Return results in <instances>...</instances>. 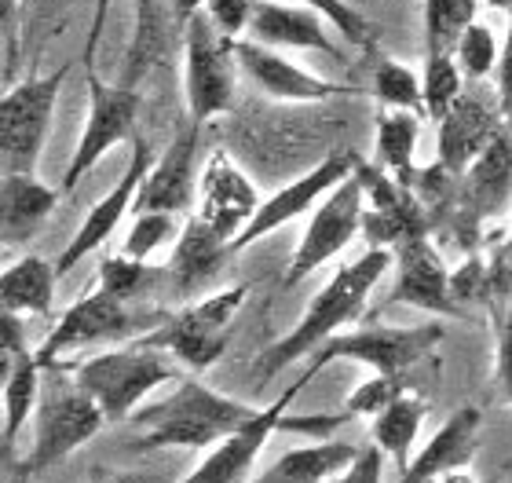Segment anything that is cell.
<instances>
[{
  "mask_svg": "<svg viewBox=\"0 0 512 483\" xmlns=\"http://www.w3.org/2000/svg\"><path fill=\"white\" fill-rule=\"evenodd\" d=\"M235 63L267 99H278V103H322V99L352 92L348 85H337V81H326V77L300 70L297 63L282 59L275 48L256 44L249 37L235 41Z\"/></svg>",
  "mask_w": 512,
  "mask_h": 483,
  "instance_id": "obj_19",
  "label": "cell"
},
{
  "mask_svg": "<svg viewBox=\"0 0 512 483\" xmlns=\"http://www.w3.org/2000/svg\"><path fill=\"white\" fill-rule=\"evenodd\" d=\"M59 191L37 180V172L0 176V249H26L48 224Z\"/></svg>",
  "mask_w": 512,
  "mask_h": 483,
  "instance_id": "obj_24",
  "label": "cell"
},
{
  "mask_svg": "<svg viewBox=\"0 0 512 483\" xmlns=\"http://www.w3.org/2000/svg\"><path fill=\"white\" fill-rule=\"evenodd\" d=\"M359 180H363V238L370 242V249H399L410 238L428 235L425 213H421V202H417L410 187L399 183L395 176H388L377 165H366L359 161L355 165Z\"/></svg>",
  "mask_w": 512,
  "mask_h": 483,
  "instance_id": "obj_13",
  "label": "cell"
},
{
  "mask_svg": "<svg viewBox=\"0 0 512 483\" xmlns=\"http://www.w3.org/2000/svg\"><path fill=\"white\" fill-rule=\"evenodd\" d=\"M0 483H33L26 458H15V447L0 443Z\"/></svg>",
  "mask_w": 512,
  "mask_h": 483,
  "instance_id": "obj_44",
  "label": "cell"
},
{
  "mask_svg": "<svg viewBox=\"0 0 512 483\" xmlns=\"http://www.w3.org/2000/svg\"><path fill=\"white\" fill-rule=\"evenodd\" d=\"M96 483H165L158 473H107L99 476Z\"/></svg>",
  "mask_w": 512,
  "mask_h": 483,
  "instance_id": "obj_46",
  "label": "cell"
},
{
  "mask_svg": "<svg viewBox=\"0 0 512 483\" xmlns=\"http://www.w3.org/2000/svg\"><path fill=\"white\" fill-rule=\"evenodd\" d=\"M425 414H428V403L406 388L403 396L392 399V403L374 418V425H370L374 447L384 458H392L399 473H403L406 465H410V458H414V443H417V436H421Z\"/></svg>",
  "mask_w": 512,
  "mask_h": 483,
  "instance_id": "obj_28",
  "label": "cell"
},
{
  "mask_svg": "<svg viewBox=\"0 0 512 483\" xmlns=\"http://www.w3.org/2000/svg\"><path fill=\"white\" fill-rule=\"evenodd\" d=\"M432 483H472V480L465 476V469H461V473H447V476H439V480H432Z\"/></svg>",
  "mask_w": 512,
  "mask_h": 483,
  "instance_id": "obj_47",
  "label": "cell"
},
{
  "mask_svg": "<svg viewBox=\"0 0 512 483\" xmlns=\"http://www.w3.org/2000/svg\"><path fill=\"white\" fill-rule=\"evenodd\" d=\"M198 132L202 129L187 125L165 147V154L154 158V165H150L143 183H139L132 213H172V216L194 213V194H198V176H194Z\"/></svg>",
  "mask_w": 512,
  "mask_h": 483,
  "instance_id": "obj_18",
  "label": "cell"
},
{
  "mask_svg": "<svg viewBox=\"0 0 512 483\" xmlns=\"http://www.w3.org/2000/svg\"><path fill=\"white\" fill-rule=\"evenodd\" d=\"M139 99L136 88L128 85H107L96 74H88V114L85 129L77 140V151L63 172V194H74L77 183L96 169L103 154H110L121 143L136 140V121H139Z\"/></svg>",
  "mask_w": 512,
  "mask_h": 483,
  "instance_id": "obj_8",
  "label": "cell"
},
{
  "mask_svg": "<svg viewBox=\"0 0 512 483\" xmlns=\"http://www.w3.org/2000/svg\"><path fill=\"white\" fill-rule=\"evenodd\" d=\"M66 370L77 381V388L103 410L107 421H128L154 388L180 381L172 355L158 352L143 341L99 352L92 359L66 366Z\"/></svg>",
  "mask_w": 512,
  "mask_h": 483,
  "instance_id": "obj_3",
  "label": "cell"
},
{
  "mask_svg": "<svg viewBox=\"0 0 512 483\" xmlns=\"http://www.w3.org/2000/svg\"><path fill=\"white\" fill-rule=\"evenodd\" d=\"M154 271H150L147 260H132L125 253H114L99 264V286L96 290L110 293V297H118V301H136L143 293L154 286Z\"/></svg>",
  "mask_w": 512,
  "mask_h": 483,
  "instance_id": "obj_33",
  "label": "cell"
},
{
  "mask_svg": "<svg viewBox=\"0 0 512 483\" xmlns=\"http://www.w3.org/2000/svg\"><path fill=\"white\" fill-rule=\"evenodd\" d=\"M483 4H491V8H505V11H512V0H483Z\"/></svg>",
  "mask_w": 512,
  "mask_h": 483,
  "instance_id": "obj_48",
  "label": "cell"
},
{
  "mask_svg": "<svg viewBox=\"0 0 512 483\" xmlns=\"http://www.w3.org/2000/svg\"><path fill=\"white\" fill-rule=\"evenodd\" d=\"M256 205H260V194H256L246 172L238 169L224 151L209 154L202 176H198L194 216L205 227H213L220 238H227V246H231V238H238V231L253 220Z\"/></svg>",
  "mask_w": 512,
  "mask_h": 483,
  "instance_id": "obj_16",
  "label": "cell"
},
{
  "mask_svg": "<svg viewBox=\"0 0 512 483\" xmlns=\"http://www.w3.org/2000/svg\"><path fill=\"white\" fill-rule=\"evenodd\" d=\"M315 374H319V370L308 366L297 385H289L286 392L271 403V407H260V414L249 421L246 429H238L235 436H227V440H220L216 447H209L205 462L198 465L191 476H183V480H176V483H246L249 469H253V462H256V454L264 451V443L271 440L278 429H286L289 403L297 399V392L308 385Z\"/></svg>",
  "mask_w": 512,
  "mask_h": 483,
  "instance_id": "obj_14",
  "label": "cell"
},
{
  "mask_svg": "<svg viewBox=\"0 0 512 483\" xmlns=\"http://www.w3.org/2000/svg\"><path fill=\"white\" fill-rule=\"evenodd\" d=\"M180 235V216L172 213H136L132 227L125 235L121 253L132 260H150L161 246H169L172 238Z\"/></svg>",
  "mask_w": 512,
  "mask_h": 483,
  "instance_id": "obj_36",
  "label": "cell"
},
{
  "mask_svg": "<svg viewBox=\"0 0 512 483\" xmlns=\"http://www.w3.org/2000/svg\"><path fill=\"white\" fill-rule=\"evenodd\" d=\"M436 125H439L436 165L447 169L450 176H461L472 161L480 158L483 147L498 136V129H505L498 103H487V99L469 96V92H461V96L454 99V107H450L447 114H443V121H436Z\"/></svg>",
  "mask_w": 512,
  "mask_h": 483,
  "instance_id": "obj_20",
  "label": "cell"
},
{
  "mask_svg": "<svg viewBox=\"0 0 512 483\" xmlns=\"http://www.w3.org/2000/svg\"><path fill=\"white\" fill-rule=\"evenodd\" d=\"M480 0H425V55L454 52V44L476 22Z\"/></svg>",
  "mask_w": 512,
  "mask_h": 483,
  "instance_id": "obj_31",
  "label": "cell"
},
{
  "mask_svg": "<svg viewBox=\"0 0 512 483\" xmlns=\"http://www.w3.org/2000/svg\"><path fill=\"white\" fill-rule=\"evenodd\" d=\"M363 180H359V172L352 176H344L337 187H333L326 198H322L315 209H311V224L308 231L300 235L297 249H293V257L286 264V275H282V286H297L311 275V271H319L326 260H333L337 253L348 249L355 235H359V227H363Z\"/></svg>",
  "mask_w": 512,
  "mask_h": 483,
  "instance_id": "obj_10",
  "label": "cell"
},
{
  "mask_svg": "<svg viewBox=\"0 0 512 483\" xmlns=\"http://www.w3.org/2000/svg\"><path fill=\"white\" fill-rule=\"evenodd\" d=\"M355 165H359V154L355 151H333L330 158H322L315 169H308L304 176H297V180L286 183L282 191H275L271 198H264V202L256 205L253 220L238 231V238H231V246L227 249H231V253H242V249H249L253 242L267 238L271 231L286 227L289 220L311 213V209H315V205H319L344 176H352Z\"/></svg>",
  "mask_w": 512,
  "mask_h": 483,
  "instance_id": "obj_12",
  "label": "cell"
},
{
  "mask_svg": "<svg viewBox=\"0 0 512 483\" xmlns=\"http://www.w3.org/2000/svg\"><path fill=\"white\" fill-rule=\"evenodd\" d=\"M26 4H30V0H26Z\"/></svg>",
  "mask_w": 512,
  "mask_h": 483,
  "instance_id": "obj_50",
  "label": "cell"
},
{
  "mask_svg": "<svg viewBox=\"0 0 512 483\" xmlns=\"http://www.w3.org/2000/svg\"><path fill=\"white\" fill-rule=\"evenodd\" d=\"M392 268V253L388 249H366L363 257L348 260L333 271V279L315 293L311 308L304 312V319L293 326V330L275 341L260 355L256 363V377H275L282 374L286 366H293L297 359L311 355L322 341H330L333 333H341L348 322H355L366 312V301L374 286L384 279V271Z\"/></svg>",
  "mask_w": 512,
  "mask_h": 483,
  "instance_id": "obj_2",
  "label": "cell"
},
{
  "mask_svg": "<svg viewBox=\"0 0 512 483\" xmlns=\"http://www.w3.org/2000/svg\"><path fill=\"white\" fill-rule=\"evenodd\" d=\"M494 74H498V110H502V118L509 121L512 129V11H509V33H505V44L502 52H498Z\"/></svg>",
  "mask_w": 512,
  "mask_h": 483,
  "instance_id": "obj_42",
  "label": "cell"
},
{
  "mask_svg": "<svg viewBox=\"0 0 512 483\" xmlns=\"http://www.w3.org/2000/svg\"><path fill=\"white\" fill-rule=\"evenodd\" d=\"M110 8H114V0H96L92 4V22H88V41H85V59L88 74H92V63H96V52H99V41H103V30H107V19H110Z\"/></svg>",
  "mask_w": 512,
  "mask_h": 483,
  "instance_id": "obj_43",
  "label": "cell"
},
{
  "mask_svg": "<svg viewBox=\"0 0 512 483\" xmlns=\"http://www.w3.org/2000/svg\"><path fill=\"white\" fill-rule=\"evenodd\" d=\"M165 315H154V312H136L132 301H118V297H110L103 290H92L88 297L74 301L59 315L44 344L37 348V363L41 366H52L59 363V355L74 352V348H88V344H99V341H121V337H132L136 330L143 326H158Z\"/></svg>",
  "mask_w": 512,
  "mask_h": 483,
  "instance_id": "obj_11",
  "label": "cell"
},
{
  "mask_svg": "<svg viewBox=\"0 0 512 483\" xmlns=\"http://www.w3.org/2000/svg\"><path fill=\"white\" fill-rule=\"evenodd\" d=\"M374 96L381 99L384 110H414V114H425L421 110V81L410 66L395 63V59H384L374 74Z\"/></svg>",
  "mask_w": 512,
  "mask_h": 483,
  "instance_id": "obj_35",
  "label": "cell"
},
{
  "mask_svg": "<svg viewBox=\"0 0 512 483\" xmlns=\"http://www.w3.org/2000/svg\"><path fill=\"white\" fill-rule=\"evenodd\" d=\"M55 264L30 253L15 260L8 271H0V312L11 315H48L55 304Z\"/></svg>",
  "mask_w": 512,
  "mask_h": 483,
  "instance_id": "obj_27",
  "label": "cell"
},
{
  "mask_svg": "<svg viewBox=\"0 0 512 483\" xmlns=\"http://www.w3.org/2000/svg\"><path fill=\"white\" fill-rule=\"evenodd\" d=\"M41 377L44 366L37 363L33 352H22L11 366L8 381L0 388V399H4V447H15L22 436V429L30 425V418L37 414V399H41Z\"/></svg>",
  "mask_w": 512,
  "mask_h": 483,
  "instance_id": "obj_30",
  "label": "cell"
},
{
  "mask_svg": "<svg viewBox=\"0 0 512 483\" xmlns=\"http://www.w3.org/2000/svg\"><path fill=\"white\" fill-rule=\"evenodd\" d=\"M461 81L465 77H461L458 63H454L450 52L425 55V77H421V110H425V118L443 121V114L454 107V99L465 92Z\"/></svg>",
  "mask_w": 512,
  "mask_h": 483,
  "instance_id": "obj_32",
  "label": "cell"
},
{
  "mask_svg": "<svg viewBox=\"0 0 512 483\" xmlns=\"http://www.w3.org/2000/svg\"><path fill=\"white\" fill-rule=\"evenodd\" d=\"M443 341L439 322H421V326H366L352 333H333L330 341L315 348L311 366L322 370L333 359H352V363L370 366L374 374H406L414 363H421L436 344Z\"/></svg>",
  "mask_w": 512,
  "mask_h": 483,
  "instance_id": "obj_9",
  "label": "cell"
},
{
  "mask_svg": "<svg viewBox=\"0 0 512 483\" xmlns=\"http://www.w3.org/2000/svg\"><path fill=\"white\" fill-rule=\"evenodd\" d=\"M461 198L458 209L472 224H483L487 216H498L512 202V129H498L483 154L458 176Z\"/></svg>",
  "mask_w": 512,
  "mask_h": 483,
  "instance_id": "obj_23",
  "label": "cell"
},
{
  "mask_svg": "<svg viewBox=\"0 0 512 483\" xmlns=\"http://www.w3.org/2000/svg\"><path fill=\"white\" fill-rule=\"evenodd\" d=\"M381 476H384V454L370 443V447H363L359 458H355L341 476H333L330 483H381Z\"/></svg>",
  "mask_w": 512,
  "mask_h": 483,
  "instance_id": "obj_41",
  "label": "cell"
},
{
  "mask_svg": "<svg viewBox=\"0 0 512 483\" xmlns=\"http://www.w3.org/2000/svg\"><path fill=\"white\" fill-rule=\"evenodd\" d=\"M150 165H154V151H150V143L143 140V136H136V140H132V154H128V165H125V172H121V180L114 183V187H110V191L103 194L92 209H88L85 224L77 227V235L66 242V249L59 253V260H55V275H59V279H63L70 268H77L88 253H96L99 246H107V238L114 235V231L121 227V220L132 213L136 191H139V183H143V176H147Z\"/></svg>",
  "mask_w": 512,
  "mask_h": 483,
  "instance_id": "obj_15",
  "label": "cell"
},
{
  "mask_svg": "<svg viewBox=\"0 0 512 483\" xmlns=\"http://www.w3.org/2000/svg\"><path fill=\"white\" fill-rule=\"evenodd\" d=\"M249 4H253V0H202V11L209 15V22H213L224 37L238 41V37L246 33Z\"/></svg>",
  "mask_w": 512,
  "mask_h": 483,
  "instance_id": "obj_40",
  "label": "cell"
},
{
  "mask_svg": "<svg viewBox=\"0 0 512 483\" xmlns=\"http://www.w3.org/2000/svg\"><path fill=\"white\" fill-rule=\"evenodd\" d=\"M260 414V407L242 403L235 396H224L216 388L183 377L176 381V392L154 407H143L132 414V451L147 454L161 447H183V451H209L220 440L246 429Z\"/></svg>",
  "mask_w": 512,
  "mask_h": 483,
  "instance_id": "obj_1",
  "label": "cell"
},
{
  "mask_svg": "<svg viewBox=\"0 0 512 483\" xmlns=\"http://www.w3.org/2000/svg\"><path fill=\"white\" fill-rule=\"evenodd\" d=\"M498 52H502V44L494 37L491 26H483V22H472L469 30L461 33L458 44H454V63H458L461 77H469V81H483L487 74H494V66H498Z\"/></svg>",
  "mask_w": 512,
  "mask_h": 483,
  "instance_id": "obj_34",
  "label": "cell"
},
{
  "mask_svg": "<svg viewBox=\"0 0 512 483\" xmlns=\"http://www.w3.org/2000/svg\"><path fill=\"white\" fill-rule=\"evenodd\" d=\"M235 70V41L216 30L205 11H194L183 26V99L194 129L231 110Z\"/></svg>",
  "mask_w": 512,
  "mask_h": 483,
  "instance_id": "obj_6",
  "label": "cell"
},
{
  "mask_svg": "<svg viewBox=\"0 0 512 483\" xmlns=\"http://www.w3.org/2000/svg\"><path fill=\"white\" fill-rule=\"evenodd\" d=\"M103 425H107L103 410L77 388L70 370L59 363L44 366L41 399H37V414H33V443H30V454H26L30 473L41 476L52 465L66 462Z\"/></svg>",
  "mask_w": 512,
  "mask_h": 483,
  "instance_id": "obj_4",
  "label": "cell"
},
{
  "mask_svg": "<svg viewBox=\"0 0 512 483\" xmlns=\"http://www.w3.org/2000/svg\"><path fill=\"white\" fill-rule=\"evenodd\" d=\"M509 227H512V202H509Z\"/></svg>",
  "mask_w": 512,
  "mask_h": 483,
  "instance_id": "obj_49",
  "label": "cell"
},
{
  "mask_svg": "<svg viewBox=\"0 0 512 483\" xmlns=\"http://www.w3.org/2000/svg\"><path fill=\"white\" fill-rule=\"evenodd\" d=\"M406 381L403 374H374L370 381H363V385L355 388L352 396H348V403H344V414L348 418H377L392 399H399L406 392Z\"/></svg>",
  "mask_w": 512,
  "mask_h": 483,
  "instance_id": "obj_37",
  "label": "cell"
},
{
  "mask_svg": "<svg viewBox=\"0 0 512 483\" xmlns=\"http://www.w3.org/2000/svg\"><path fill=\"white\" fill-rule=\"evenodd\" d=\"M246 37L267 48H300V52H322L344 59V52L326 33V19L319 11L300 4H275V0H253L249 4Z\"/></svg>",
  "mask_w": 512,
  "mask_h": 483,
  "instance_id": "obj_21",
  "label": "cell"
},
{
  "mask_svg": "<svg viewBox=\"0 0 512 483\" xmlns=\"http://www.w3.org/2000/svg\"><path fill=\"white\" fill-rule=\"evenodd\" d=\"M246 297L249 286H231V290H216L209 297L187 301L180 312L165 315L139 341L172 355L176 363H183L194 374H202V370L220 363V355L227 352L231 330H235V315L246 304Z\"/></svg>",
  "mask_w": 512,
  "mask_h": 483,
  "instance_id": "obj_5",
  "label": "cell"
},
{
  "mask_svg": "<svg viewBox=\"0 0 512 483\" xmlns=\"http://www.w3.org/2000/svg\"><path fill=\"white\" fill-rule=\"evenodd\" d=\"M224 257H231L227 249V238H220L213 227H205L198 216H187V224L180 227L176 235V249L169 257V268H165V279H169V290L187 301V297H198V293L216 279V271L224 264Z\"/></svg>",
  "mask_w": 512,
  "mask_h": 483,
  "instance_id": "obj_25",
  "label": "cell"
},
{
  "mask_svg": "<svg viewBox=\"0 0 512 483\" xmlns=\"http://www.w3.org/2000/svg\"><path fill=\"white\" fill-rule=\"evenodd\" d=\"M480 436H483L480 407L454 410L436 429V436L421 447V454L410 458V465L399 473V483H432L439 476L469 469L476 451H480Z\"/></svg>",
  "mask_w": 512,
  "mask_h": 483,
  "instance_id": "obj_22",
  "label": "cell"
},
{
  "mask_svg": "<svg viewBox=\"0 0 512 483\" xmlns=\"http://www.w3.org/2000/svg\"><path fill=\"white\" fill-rule=\"evenodd\" d=\"M359 451L363 447L344 440H315L308 447L286 451L275 465H267L264 473H256L249 483H330L359 458Z\"/></svg>",
  "mask_w": 512,
  "mask_h": 483,
  "instance_id": "obj_26",
  "label": "cell"
},
{
  "mask_svg": "<svg viewBox=\"0 0 512 483\" xmlns=\"http://www.w3.org/2000/svg\"><path fill=\"white\" fill-rule=\"evenodd\" d=\"M494 315V374H498V388L512 403V297L491 308Z\"/></svg>",
  "mask_w": 512,
  "mask_h": 483,
  "instance_id": "obj_39",
  "label": "cell"
},
{
  "mask_svg": "<svg viewBox=\"0 0 512 483\" xmlns=\"http://www.w3.org/2000/svg\"><path fill=\"white\" fill-rule=\"evenodd\" d=\"M417 136H421V118H417L414 110H384L381 118H377V169H384L388 176L406 183V187L414 180Z\"/></svg>",
  "mask_w": 512,
  "mask_h": 483,
  "instance_id": "obj_29",
  "label": "cell"
},
{
  "mask_svg": "<svg viewBox=\"0 0 512 483\" xmlns=\"http://www.w3.org/2000/svg\"><path fill=\"white\" fill-rule=\"evenodd\" d=\"M293 4L319 11L322 19L333 22V30L341 33V37H348L352 44H359V48H370V44H374V30H370V22H366L352 4H344V0H293Z\"/></svg>",
  "mask_w": 512,
  "mask_h": 483,
  "instance_id": "obj_38",
  "label": "cell"
},
{
  "mask_svg": "<svg viewBox=\"0 0 512 483\" xmlns=\"http://www.w3.org/2000/svg\"><path fill=\"white\" fill-rule=\"evenodd\" d=\"M395 264V286H392V304H410L417 312L432 315H450L461 319V304L450 293V271L439 257V249L428 242V235L410 238L399 249H392Z\"/></svg>",
  "mask_w": 512,
  "mask_h": 483,
  "instance_id": "obj_17",
  "label": "cell"
},
{
  "mask_svg": "<svg viewBox=\"0 0 512 483\" xmlns=\"http://www.w3.org/2000/svg\"><path fill=\"white\" fill-rule=\"evenodd\" d=\"M19 0H0V41H8V37H15V19H19Z\"/></svg>",
  "mask_w": 512,
  "mask_h": 483,
  "instance_id": "obj_45",
  "label": "cell"
},
{
  "mask_svg": "<svg viewBox=\"0 0 512 483\" xmlns=\"http://www.w3.org/2000/svg\"><path fill=\"white\" fill-rule=\"evenodd\" d=\"M66 77H70V63L52 74L26 77L0 96V176L37 172Z\"/></svg>",
  "mask_w": 512,
  "mask_h": 483,
  "instance_id": "obj_7",
  "label": "cell"
}]
</instances>
